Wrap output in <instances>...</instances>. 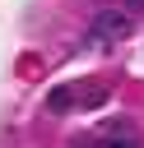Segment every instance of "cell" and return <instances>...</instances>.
I'll list each match as a JSON object with an SVG mask.
<instances>
[{
    "mask_svg": "<svg viewBox=\"0 0 144 148\" xmlns=\"http://www.w3.org/2000/svg\"><path fill=\"white\" fill-rule=\"evenodd\" d=\"M130 32V14H121V9H102L93 23H88V37L98 42V46H107V42H121Z\"/></svg>",
    "mask_w": 144,
    "mask_h": 148,
    "instance_id": "cell-1",
    "label": "cell"
},
{
    "mask_svg": "<svg viewBox=\"0 0 144 148\" xmlns=\"http://www.w3.org/2000/svg\"><path fill=\"white\" fill-rule=\"evenodd\" d=\"M74 97H79V88L56 83V88L46 92V111H51V116H65V111H74Z\"/></svg>",
    "mask_w": 144,
    "mask_h": 148,
    "instance_id": "cell-2",
    "label": "cell"
},
{
    "mask_svg": "<svg viewBox=\"0 0 144 148\" xmlns=\"http://www.w3.org/2000/svg\"><path fill=\"white\" fill-rule=\"evenodd\" d=\"M93 148H139L135 139H93Z\"/></svg>",
    "mask_w": 144,
    "mask_h": 148,
    "instance_id": "cell-3",
    "label": "cell"
},
{
    "mask_svg": "<svg viewBox=\"0 0 144 148\" xmlns=\"http://www.w3.org/2000/svg\"><path fill=\"white\" fill-rule=\"evenodd\" d=\"M130 5H135V9H144V0H130Z\"/></svg>",
    "mask_w": 144,
    "mask_h": 148,
    "instance_id": "cell-4",
    "label": "cell"
}]
</instances>
